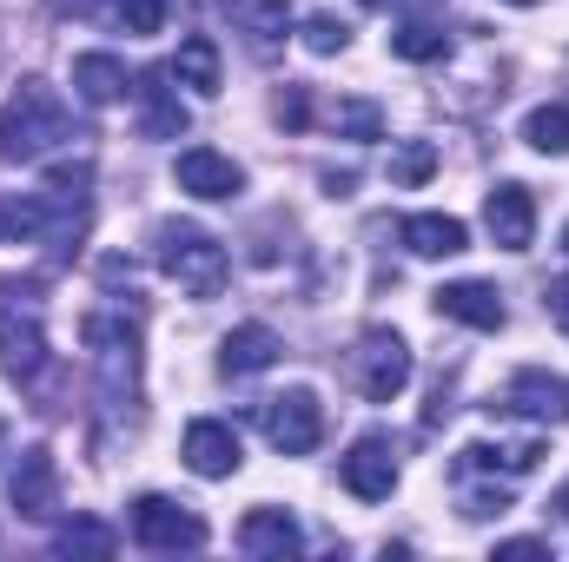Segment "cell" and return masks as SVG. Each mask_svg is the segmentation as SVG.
Returning <instances> with one entry per match:
<instances>
[{
	"label": "cell",
	"instance_id": "27",
	"mask_svg": "<svg viewBox=\"0 0 569 562\" xmlns=\"http://www.w3.org/2000/svg\"><path fill=\"white\" fill-rule=\"evenodd\" d=\"M523 140L537 145V152H550V159H563L569 152V107H537L523 120Z\"/></svg>",
	"mask_w": 569,
	"mask_h": 562
},
{
	"label": "cell",
	"instance_id": "6",
	"mask_svg": "<svg viewBox=\"0 0 569 562\" xmlns=\"http://www.w3.org/2000/svg\"><path fill=\"white\" fill-rule=\"evenodd\" d=\"M351 384H358L371 404L405 398V384H411V344H405L391 324H371V331L358 338V351H351Z\"/></svg>",
	"mask_w": 569,
	"mask_h": 562
},
{
	"label": "cell",
	"instance_id": "24",
	"mask_svg": "<svg viewBox=\"0 0 569 562\" xmlns=\"http://www.w3.org/2000/svg\"><path fill=\"white\" fill-rule=\"evenodd\" d=\"M391 53H398V60H411V67H430V60H443V53H450V33H443L437 20H405V27L391 33Z\"/></svg>",
	"mask_w": 569,
	"mask_h": 562
},
{
	"label": "cell",
	"instance_id": "32",
	"mask_svg": "<svg viewBox=\"0 0 569 562\" xmlns=\"http://www.w3.org/2000/svg\"><path fill=\"white\" fill-rule=\"evenodd\" d=\"M543 311L557 318V331H569V279H550V284H543Z\"/></svg>",
	"mask_w": 569,
	"mask_h": 562
},
{
	"label": "cell",
	"instance_id": "20",
	"mask_svg": "<svg viewBox=\"0 0 569 562\" xmlns=\"http://www.w3.org/2000/svg\"><path fill=\"white\" fill-rule=\"evenodd\" d=\"M398 232H405V245H411L418 259H457V252L470 245L463 219H450V212H411Z\"/></svg>",
	"mask_w": 569,
	"mask_h": 562
},
{
	"label": "cell",
	"instance_id": "19",
	"mask_svg": "<svg viewBox=\"0 0 569 562\" xmlns=\"http://www.w3.org/2000/svg\"><path fill=\"white\" fill-rule=\"evenodd\" d=\"M279 331L272 324H232L226 331V344H219V371L226 378H259V371H272L279 364Z\"/></svg>",
	"mask_w": 569,
	"mask_h": 562
},
{
	"label": "cell",
	"instance_id": "35",
	"mask_svg": "<svg viewBox=\"0 0 569 562\" xmlns=\"http://www.w3.org/2000/svg\"><path fill=\"white\" fill-rule=\"evenodd\" d=\"M503 7H537V0H503Z\"/></svg>",
	"mask_w": 569,
	"mask_h": 562
},
{
	"label": "cell",
	"instance_id": "22",
	"mask_svg": "<svg viewBox=\"0 0 569 562\" xmlns=\"http://www.w3.org/2000/svg\"><path fill=\"white\" fill-rule=\"evenodd\" d=\"M179 87H192L199 100H212L219 93V47L206 40V33H186L179 40V53H172V67H166Z\"/></svg>",
	"mask_w": 569,
	"mask_h": 562
},
{
	"label": "cell",
	"instance_id": "28",
	"mask_svg": "<svg viewBox=\"0 0 569 562\" xmlns=\"http://www.w3.org/2000/svg\"><path fill=\"white\" fill-rule=\"evenodd\" d=\"M430 172H437V145L430 140H405L391 152V185H425Z\"/></svg>",
	"mask_w": 569,
	"mask_h": 562
},
{
	"label": "cell",
	"instance_id": "31",
	"mask_svg": "<svg viewBox=\"0 0 569 562\" xmlns=\"http://www.w3.org/2000/svg\"><path fill=\"white\" fill-rule=\"evenodd\" d=\"M279 120H284V127H305V120H311V100H305V87H284V93H279Z\"/></svg>",
	"mask_w": 569,
	"mask_h": 562
},
{
	"label": "cell",
	"instance_id": "13",
	"mask_svg": "<svg viewBox=\"0 0 569 562\" xmlns=\"http://www.w3.org/2000/svg\"><path fill=\"white\" fill-rule=\"evenodd\" d=\"M503 411L523 423H569V378L550 371H517L503 384Z\"/></svg>",
	"mask_w": 569,
	"mask_h": 562
},
{
	"label": "cell",
	"instance_id": "1",
	"mask_svg": "<svg viewBox=\"0 0 569 562\" xmlns=\"http://www.w3.org/2000/svg\"><path fill=\"white\" fill-rule=\"evenodd\" d=\"M537 463H543V443H463L457 463H450L457 510H463L470 523L503 516L510 496H517V476H530Z\"/></svg>",
	"mask_w": 569,
	"mask_h": 562
},
{
	"label": "cell",
	"instance_id": "9",
	"mask_svg": "<svg viewBox=\"0 0 569 562\" xmlns=\"http://www.w3.org/2000/svg\"><path fill=\"white\" fill-rule=\"evenodd\" d=\"M338 483L358 496V503H385L398 490V450L385 430H365L345 456H338Z\"/></svg>",
	"mask_w": 569,
	"mask_h": 562
},
{
	"label": "cell",
	"instance_id": "3",
	"mask_svg": "<svg viewBox=\"0 0 569 562\" xmlns=\"http://www.w3.org/2000/svg\"><path fill=\"white\" fill-rule=\"evenodd\" d=\"M0 364L20 391L47 384L53 344H47V298L40 284H0Z\"/></svg>",
	"mask_w": 569,
	"mask_h": 562
},
{
	"label": "cell",
	"instance_id": "26",
	"mask_svg": "<svg viewBox=\"0 0 569 562\" xmlns=\"http://www.w3.org/2000/svg\"><path fill=\"white\" fill-rule=\"evenodd\" d=\"M325 120H331L338 140H385V107L378 100H338Z\"/></svg>",
	"mask_w": 569,
	"mask_h": 562
},
{
	"label": "cell",
	"instance_id": "8",
	"mask_svg": "<svg viewBox=\"0 0 569 562\" xmlns=\"http://www.w3.org/2000/svg\"><path fill=\"white\" fill-rule=\"evenodd\" d=\"M133 543L152 556H179V550H206V516H192L172 496H140L133 503Z\"/></svg>",
	"mask_w": 569,
	"mask_h": 562
},
{
	"label": "cell",
	"instance_id": "23",
	"mask_svg": "<svg viewBox=\"0 0 569 562\" xmlns=\"http://www.w3.org/2000/svg\"><path fill=\"white\" fill-rule=\"evenodd\" d=\"M47 225H53V185H47V192H13V199H0V239L33 245V239H47Z\"/></svg>",
	"mask_w": 569,
	"mask_h": 562
},
{
	"label": "cell",
	"instance_id": "14",
	"mask_svg": "<svg viewBox=\"0 0 569 562\" xmlns=\"http://www.w3.org/2000/svg\"><path fill=\"white\" fill-rule=\"evenodd\" d=\"M172 172H179V192H192V199H239V192H246L239 159H226V152H212V145H186Z\"/></svg>",
	"mask_w": 569,
	"mask_h": 562
},
{
	"label": "cell",
	"instance_id": "16",
	"mask_svg": "<svg viewBox=\"0 0 569 562\" xmlns=\"http://www.w3.org/2000/svg\"><path fill=\"white\" fill-rule=\"evenodd\" d=\"M239 550L259 562H284L305 550V530H298V516L291 510H279V503H259L246 523H239Z\"/></svg>",
	"mask_w": 569,
	"mask_h": 562
},
{
	"label": "cell",
	"instance_id": "10",
	"mask_svg": "<svg viewBox=\"0 0 569 562\" xmlns=\"http://www.w3.org/2000/svg\"><path fill=\"white\" fill-rule=\"evenodd\" d=\"M7 496H13V510H20L27 523H47V516H60V463H53V450H47V443L20 450Z\"/></svg>",
	"mask_w": 569,
	"mask_h": 562
},
{
	"label": "cell",
	"instance_id": "37",
	"mask_svg": "<svg viewBox=\"0 0 569 562\" xmlns=\"http://www.w3.org/2000/svg\"><path fill=\"white\" fill-rule=\"evenodd\" d=\"M563 252H569V232H563Z\"/></svg>",
	"mask_w": 569,
	"mask_h": 562
},
{
	"label": "cell",
	"instance_id": "15",
	"mask_svg": "<svg viewBox=\"0 0 569 562\" xmlns=\"http://www.w3.org/2000/svg\"><path fill=\"white\" fill-rule=\"evenodd\" d=\"M133 100H140V133L146 140H186V100L172 87L166 67H152L133 80Z\"/></svg>",
	"mask_w": 569,
	"mask_h": 562
},
{
	"label": "cell",
	"instance_id": "11",
	"mask_svg": "<svg viewBox=\"0 0 569 562\" xmlns=\"http://www.w3.org/2000/svg\"><path fill=\"white\" fill-rule=\"evenodd\" d=\"M483 232H490L503 252H530V239H537V199H530V185H517V179L490 185V199H483Z\"/></svg>",
	"mask_w": 569,
	"mask_h": 562
},
{
	"label": "cell",
	"instance_id": "4",
	"mask_svg": "<svg viewBox=\"0 0 569 562\" xmlns=\"http://www.w3.org/2000/svg\"><path fill=\"white\" fill-rule=\"evenodd\" d=\"M87 351H93V378H100V398L120 411V404H140V311H87L80 324Z\"/></svg>",
	"mask_w": 569,
	"mask_h": 562
},
{
	"label": "cell",
	"instance_id": "34",
	"mask_svg": "<svg viewBox=\"0 0 569 562\" xmlns=\"http://www.w3.org/2000/svg\"><path fill=\"white\" fill-rule=\"evenodd\" d=\"M47 7H53V13H80L87 0H47Z\"/></svg>",
	"mask_w": 569,
	"mask_h": 562
},
{
	"label": "cell",
	"instance_id": "29",
	"mask_svg": "<svg viewBox=\"0 0 569 562\" xmlns=\"http://www.w3.org/2000/svg\"><path fill=\"white\" fill-rule=\"evenodd\" d=\"M107 20L120 33H159L166 27V0H107Z\"/></svg>",
	"mask_w": 569,
	"mask_h": 562
},
{
	"label": "cell",
	"instance_id": "7",
	"mask_svg": "<svg viewBox=\"0 0 569 562\" xmlns=\"http://www.w3.org/2000/svg\"><path fill=\"white\" fill-rule=\"evenodd\" d=\"M259 430H266V443H272L279 456H311L318 436H325V404H318V391L291 384L279 398H266V404H259Z\"/></svg>",
	"mask_w": 569,
	"mask_h": 562
},
{
	"label": "cell",
	"instance_id": "21",
	"mask_svg": "<svg viewBox=\"0 0 569 562\" xmlns=\"http://www.w3.org/2000/svg\"><path fill=\"white\" fill-rule=\"evenodd\" d=\"M73 93H80L87 107L127 100V93H133V87H127V60H113V53H80V60H73Z\"/></svg>",
	"mask_w": 569,
	"mask_h": 562
},
{
	"label": "cell",
	"instance_id": "5",
	"mask_svg": "<svg viewBox=\"0 0 569 562\" xmlns=\"http://www.w3.org/2000/svg\"><path fill=\"white\" fill-rule=\"evenodd\" d=\"M152 259H159L166 279L179 284V291H192V298H219L226 279H232V259H226V245H219L206 225L166 219V225L152 232Z\"/></svg>",
	"mask_w": 569,
	"mask_h": 562
},
{
	"label": "cell",
	"instance_id": "2",
	"mask_svg": "<svg viewBox=\"0 0 569 562\" xmlns=\"http://www.w3.org/2000/svg\"><path fill=\"white\" fill-rule=\"evenodd\" d=\"M73 120H67V100L47 87V80H20L0 107V159L7 165H33L47 159L53 145H67Z\"/></svg>",
	"mask_w": 569,
	"mask_h": 562
},
{
	"label": "cell",
	"instance_id": "36",
	"mask_svg": "<svg viewBox=\"0 0 569 562\" xmlns=\"http://www.w3.org/2000/svg\"><path fill=\"white\" fill-rule=\"evenodd\" d=\"M0 443H7V423H0Z\"/></svg>",
	"mask_w": 569,
	"mask_h": 562
},
{
	"label": "cell",
	"instance_id": "30",
	"mask_svg": "<svg viewBox=\"0 0 569 562\" xmlns=\"http://www.w3.org/2000/svg\"><path fill=\"white\" fill-rule=\"evenodd\" d=\"M298 33H305V47H311V53H345V47H351V27H345L338 13H311Z\"/></svg>",
	"mask_w": 569,
	"mask_h": 562
},
{
	"label": "cell",
	"instance_id": "25",
	"mask_svg": "<svg viewBox=\"0 0 569 562\" xmlns=\"http://www.w3.org/2000/svg\"><path fill=\"white\" fill-rule=\"evenodd\" d=\"M113 550H120V536L93 516H73L67 530H53V556H113Z\"/></svg>",
	"mask_w": 569,
	"mask_h": 562
},
{
	"label": "cell",
	"instance_id": "33",
	"mask_svg": "<svg viewBox=\"0 0 569 562\" xmlns=\"http://www.w3.org/2000/svg\"><path fill=\"white\" fill-rule=\"evenodd\" d=\"M497 556L503 562H537V556H550V543H537V536H510V543H497Z\"/></svg>",
	"mask_w": 569,
	"mask_h": 562
},
{
	"label": "cell",
	"instance_id": "12",
	"mask_svg": "<svg viewBox=\"0 0 569 562\" xmlns=\"http://www.w3.org/2000/svg\"><path fill=\"white\" fill-rule=\"evenodd\" d=\"M239 463H246V450H239V430H232L226 418L186 423V470H192V476H206V483H226Z\"/></svg>",
	"mask_w": 569,
	"mask_h": 562
},
{
	"label": "cell",
	"instance_id": "18",
	"mask_svg": "<svg viewBox=\"0 0 569 562\" xmlns=\"http://www.w3.org/2000/svg\"><path fill=\"white\" fill-rule=\"evenodd\" d=\"M437 311L450 318V324H470V331H503V291L497 284H483V279H457V284H443L437 291Z\"/></svg>",
	"mask_w": 569,
	"mask_h": 562
},
{
	"label": "cell",
	"instance_id": "17",
	"mask_svg": "<svg viewBox=\"0 0 569 562\" xmlns=\"http://www.w3.org/2000/svg\"><path fill=\"white\" fill-rule=\"evenodd\" d=\"M226 7V20H232V33L266 60V53H279L284 33H291V7L284 0H219Z\"/></svg>",
	"mask_w": 569,
	"mask_h": 562
}]
</instances>
